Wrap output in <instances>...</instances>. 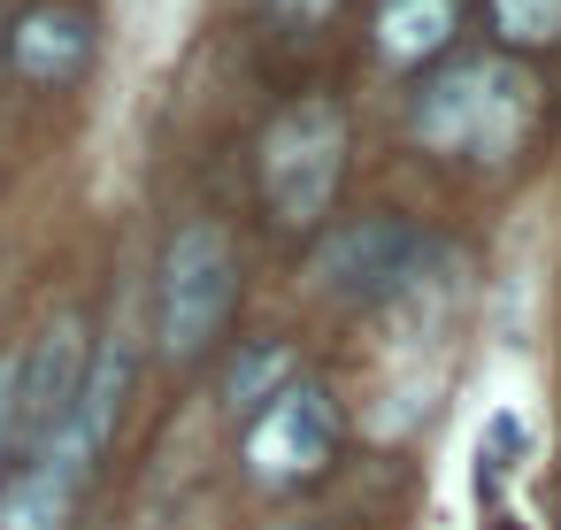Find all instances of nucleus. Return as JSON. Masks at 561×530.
Segmentation results:
<instances>
[{"mask_svg":"<svg viewBox=\"0 0 561 530\" xmlns=\"http://www.w3.org/2000/svg\"><path fill=\"white\" fill-rule=\"evenodd\" d=\"M538 78L507 55H461L415 93V139L431 154H469V162H507L530 131Z\"/></svg>","mask_w":561,"mask_h":530,"instance_id":"obj_1","label":"nucleus"},{"mask_svg":"<svg viewBox=\"0 0 561 530\" xmlns=\"http://www.w3.org/2000/svg\"><path fill=\"white\" fill-rule=\"evenodd\" d=\"M239 308V254L216 223H185L162 254V285H154V338L170 361H201L224 323Z\"/></svg>","mask_w":561,"mask_h":530,"instance_id":"obj_2","label":"nucleus"},{"mask_svg":"<svg viewBox=\"0 0 561 530\" xmlns=\"http://www.w3.org/2000/svg\"><path fill=\"white\" fill-rule=\"evenodd\" d=\"M346 177V116L331 101H293L270 131H262V200L277 223L308 231L331 216Z\"/></svg>","mask_w":561,"mask_h":530,"instance_id":"obj_3","label":"nucleus"},{"mask_svg":"<svg viewBox=\"0 0 561 530\" xmlns=\"http://www.w3.org/2000/svg\"><path fill=\"white\" fill-rule=\"evenodd\" d=\"M423 262H431V246L415 239V223H400V216H362V223H346V231H331V239L316 246L308 277H316L323 300L369 308V300L408 292V285L423 277Z\"/></svg>","mask_w":561,"mask_h":530,"instance_id":"obj_4","label":"nucleus"},{"mask_svg":"<svg viewBox=\"0 0 561 530\" xmlns=\"http://www.w3.org/2000/svg\"><path fill=\"white\" fill-rule=\"evenodd\" d=\"M339 446V400L323 384H285L254 423H247V476L254 484H308Z\"/></svg>","mask_w":561,"mask_h":530,"instance_id":"obj_5","label":"nucleus"},{"mask_svg":"<svg viewBox=\"0 0 561 530\" xmlns=\"http://www.w3.org/2000/svg\"><path fill=\"white\" fill-rule=\"evenodd\" d=\"M85 361H93V346H85V323H78V315H55V323L39 331V346L16 361V384H9V430H16L32 453L70 423L78 384H85Z\"/></svg>","mask_w":561,"mask_h":530,"instance_id":"obj_6","label":"nucleus"},{"mask_svg":"<svg viewBox=\"0 0 561 530\" xmlns=\"http://www.w3.org/2000/svg\"><path fill=\"white\" fill-rule=\"evenodd\" d=\"M9 62H16L32 85H70V78H85V62H93V16L70 9V0H47V9H32V16L9 32Z\"/></svg>","mask_w":561,"mask_h":530,"instance_id":"obj_7","label":"nucleus"},{"mask_svg":"<svg viewBox=\"0 0 561 530\" xmlns=\"http://www.w3.org/2000/svg\"><path fill=\"white\" fill-rule=\"evenodd\" d=\"M454 24H461L454 0H377V55L400 62V70L431 62V55H446Z\"/></svg>","mask_w":561,"mask_h":530,"instance_id":"obj_8","label":"nucleus"},{"mask_svg":"<svg viewBox=\"0 0 561 530\" xmlns=\"http://www.w3.org/2000/svg\"><path fill=\"white\" fill-rule=\"evenodd\" d=\"M70 499H78V484L39 461V469H24V476L0 484V530H62L70 522Z\"/></svg>","mask_w":561,"mask_h":530,"instance_id":"obj_9","label":"nucleus"},{"mask_svg":"<svg viewBox=\"0 0 561 530\" xmlns=\"http://www.w3.org/2000/svg\"><path fill=\"white\" fill-rule=\"evenodd\" d=\"M285 384H293V346H277V338H270V346H247V354L224 369V407L254 423Z\"/></svg>","mask_w":561,"mask_h":530,"instance_id":"obj_10","label":"nucleus"},{"mask_svg":"<svg viewBox=\"0 0 561 530\" xmlns=\"http://www.w3.org/2000/svg\"><path fill=\"white\" fill-rule=\"evenodd\" d=\"M492 24L507 47H553L561 39V0H492Z\"/></svg>","mask_w":561,"mask_h":530,"instance_id":"obj_11","label":"nucleus"},{"mask_svg":"<svg viewBox=\"0 0 561 530\" xmlns=\"http://www.w3.org/2000/svg\"><path fill=\"white\" fill-rule=\"evenodd\" d=\"M507 446L523 453V423H515V415H492V430H484V469H507Z\"/></svg>","mask_w":561,"mask_h":530,"instance_id":"obj_12","label":"nucleus"},{"mask_svg":"<svg viewBox=\"0 0 561 530\" xmlns=\"http://www.w3.org/2000/svg\"><path fill=\"white\" fill-rule=\"evenodd\" d=\"M277 9H285V16H300V24H316V16H331V9H339V0H277Z\"/></svg>","mask_w":561,"mask_h":530,"instance_id":"obj_13","label":"nucleus"},{"mask_svg":"<svg viewBox=\"0 0 561 530\" xmlns=\"http://www.w3.org/2000/svg\"><path fill=\"white\" fill-rule=\"evenodd\" d=\"M9 384H16V369H0V446H9Z\"/></svg>","mask_w":561,"mask_h":530,"instance_id":"obj_14","label":"nucleus"},{"mask_svg":"<svg viewBox=\"0 0 561 530\" xmlns=\"http://www.w3.org/2000/svg\"><path fill=\"white\" fill-rule=\"evenodd\" d=\"M492 530H515V522H492Z\"/></svg>","mask_w":561,"mask_h":530,"instance_id":"obj_15","label":"nucleus"},{"mask_svg":"<svg viewBox=\"0 0 561 530\" xmlns=\"http://www.w3.org/2000/svg\"><path fill=\"white\" fill-rule=\"evenodd\" d=\"M277 530H285V522H277Z\"/></svg>","mask_w":561,"mask_h":530,"instance_id":"obj_16","label":"nucleus"}]
</instances>
